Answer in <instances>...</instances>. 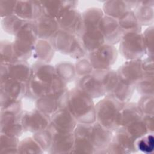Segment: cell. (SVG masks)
Returning a JSON list of instances; mask_svg holds the SVG:
<instances>
[{
	"label": "cell",
	"instance_id": "obj_1",
	"mask_svg": "<svg viewBox=\"0 0 154 154\" xmlns=\"http://www.w3.org/2000/svg\"><path fill=\"white\" fill-rule=\"evenodd\" d=\"M66 108L78 123L92 124L96 121L93 99L76 87L69 90Z\"/></svg>",
	"mask_w": 154,
	"mask_h": 154
},
{
	"label": "cell",
	"instance_id": "obj_2",
	"mask_svg": "<svg viewBox=\"0 0 154 154\" xmlns=\"http://www.w3.org/2000/svg\"><path fill=\"white\" fill-rule=\"evenodd\" d=\"M38 40L34 21H26L14 36L13 42L16 61H27L32 56L34 48Z\"/></svg>",
	"mask_w": 154,
	"mask_h": 154
},
{
	"label": "cell",
	"instance_id": "obj_3",
	"mask_svg": "<svg viewBox=\"0 0 154 154\" xmlns=\"http://www.w3.org/2000/svg\"><path fill=\"white\" fill-rule=\"evenodd\" d=\"M124 104L109 94L105 95L95 104L96 122L114 131L120 128L119 116Z\"/></svg>",
	"mask_w": 154,
	"mask_h": 154
},
{
	"label": "cell",
	"instance_id": "obj_4",
	"mask_svg": "<svg viewBox=\"0 0 154 154\" xmlns=\"http://www.w3.org/2000/svg\"><path fill=\"white\" fill-rule=\"evenodd\" d=\"M55 51L79 60L87 56L79 38L75 35L59 29L49 40Z\"/></svg>",
	"mask_w": 154,
	"mask_h": 154
},
{
	"label": "cell",
	"instance_id": "obj_5",
	"mask_svg": "<svg viewBox=\"0 0 154 154\" xmlns=\"http://www.w3.org/2000/svg\"><path fill=\"white\" fill-rule=\"evenodd\" d=\"M118 52L127 60L141 59L146 55L142 33H128L123 35Z\"/></svg>",
	"mask_w": 154,
	"mask_h": 154
},
{
	"label": "cell",
	"instance_id": "obj_6",
	"mask_svg": "<svg viewBox=\"0 0 154 154\" xmlns=\"http://www.w3.org/2000/svg\"><path fill=\"white\" fill-rule=\"evenodd\" d=\"M135 140L125 130L124 127H120L114 132L112 139L109 144L99 153L127 154L137 152Z\"/></svg>",
	"mask_w": 154,
	"mask_h": 154
},
{
	"label": "cell",
	"instance_id": "obj_7",
	"mask_svg": "<svg viewBox=\"0 0 154 154\" xmlns=\"http://www.w3.org/2000/svg\"><path fill=\"white\" fill-rule=\"evenodd\" d=\"M118 56V50L115 45L105 43L94 51L87 55L94 70L111 69Z\"/></svg>",
	"mask_w": 154,
	"mask_h": 154
},
{
	"label": "cell",
	"instance_id": "obj_8",
	"mask_svg": "<svg viewBox=\"0 0 154 154\" xmlns=\"http://www.w3.org/2000/svg\"><path fill=\"white\" fill-rule=\"evenodd\" d=\"M69 90L49 93L35 100V108L39 111L51 116L60 109L66 108Z\"/></svg>",
	"mask_w": 154,
	"mask_h": 154
},
{
	"label": "cell",
	"instance_id": "obj_9",
	"mask_svg": "<svg viewBox=\"0 0 154 154\" xmlns=\"http://www.w3.org/2000/svg\"><path fill=\"white\" fill-rule=\"evenodd\" d=\"M32 75V66L27 61H17L10 64L1 63V81L11 78L26 83Z\"/></svg>",
	"mask_w": 154,
	"mask_h": 154
},
{
	"label": "cell",
	"instance_id": "obj_10",
	"mask_svg": "<svg viewBox=\"0 0 154 154\" xmlns=\"http://www.w3.org/2000/svg\"><path fill=\"white\" fill-rule=\"evenodd\" d=\"M21 120L24 131L34 134L49 127L51 116L35 108L30 111H23Z\"/></svg>",
	"mask_w": 154,
	"mask_h": 154
},
{
	"label": "cell",
	"instance_id": "obj_11",
	"mask_svg": "<svg viewBox=\"0 0 154 154\" xmlns=\"http://www.w3.org/2000/svg\"><path fill=\"white\" fill-rule=\"evenodd\" d=\"M60 29L77 35L82 29V14L76 8L64 10L57 18Z\"/></svg>",
	"mask_w": 154,
	"mask_h": 154
},
{
	"label": "cell",
	"instance_id": "obj_12",
	"mask_svg": "<svg viewBox=\"0 0 154 154\" xmlns=\"http://www.w3.org/2000/svg\"><path fill=\"white\" fill-rule=\"evenodd\" d=\"M116 71L120 80L134 86L144 75L141 59L127 60Z\"/></svg>",
	"mask_w": 154,
	"mask_h": 154
},
{
	"label": "cell",
	"instance_id": "obj_13",
	"mask_svg": "<svg viewBox=\"0 0 154 154\" xmlns=\"http://www.w3.org/2000/svg\"><path fill=\"white\" fill-rule=\"evenodd\" d=\"M48 128L52 133V140L51 146L48 153L54 154L71 153L75 141L73 132L57 131L50 126Z\"/></svg>",
	"mask_w": 154,
	"mask_h": 154
},
{
	"label": "cell",
	"instance_id": "obj_14",
	"mask_svg": "<svg viewBox=\"0 0 154 154\" xmlns=\"http://www.w3.org/2000/svg\"><path fill=\"white\" fill-rule=\"evenodd\" d=\"M98 28L105 38V43L112 45L119 43L123 33L117 19L104 14L99 23Z\"/></svg>",
	"mask_w": 154,
	"mask_h": 154
},
{
	"label": "cell",
	"instance_id": "obj_15",
	"mask_svg": "<svg viewBox=\"0 0 154 154\" xmlns=\"http://www.w3.org/2000/svg\"><path fill=\"white\" fill-rule=\"evenodd\" d=\"M22 114L1 111V133L19 138L25 132L21 120Z\"/></svg>",
	"mask_w": 154,
	"mask_h": 154
},
{
	"label": "cell",
	"instance_id": "obj_16",
	"mask_svg": "<svg viewBox=\"0 0 154 154\" xmlns=\"http://www.w3.org/2000/svg\"><path fill=\"white\" fill-rule=\"evenodd\" d=\"M78 122L67 108L59 109L51 116L49 125L57 131L73 132Z\"/></svg>",
	"mask_w": 154,
	"mask_h": 154
},
{
	"label": "cell",
	"instance_id": "obj_17",
	"mask_svg": "<svg viewBox=\"0 0 154 154\" xmlns=\"http://www.w3.org/2000/svg\"><path fill=\"white\" fill-rule=\"evenodd\" d=\"M114 131L106 128L97 122L91 124L90 140L95 149V153H99L111 143Z\"/></svg>",
	"mask_w": 154,
	"mask_h": 154
},
{
	"label": "cell",
	"instance_id": "obj_18",
	"mask_svg": "<svg viewBox=\"0 0 154 154\" xmlns=\"http://www.w3.org/2000/svg\"><path fill=\"white\" fill-rule=\"evenodd\" d=\"M16 15L26 21H34L42 16L40 1H17Z\"/></svg>",
	"mask_w": 154,
	"mask_h": 154
},
{
	"label": "cell",
	"instance_id": "obj_19",
	"mask_svg": "<svg viewBox=\"0 0 154 154\" xmlns=\"http://www.w3.org/2000/svg\"><path fill=\"white\" fill-rule=\"evenodd\" d=\"M76 36L87 54L94 51L105 43V38L98 28L81 30Z\"/></svg>",
	"mask_w": 154,
	"mask_h": 154
},
{
	"label": "cell",
	"instance_id": "obj_20",
	"mask_svg": "<svg viewBox=\"0 0 154 154\" xmlns=\"http://www.w3.org/2000/svg\"><path fill=\"white\" fill-rule=\"evenodd\" d=\"M75 87L88 94L92 99L99 98L106 95L101 83L92 73L78 78Z\"/></svg>",
	"mask_w": 154,
	"mask_h": 154
},
{
	"label": "cell",
	"instance_id": "obj_21",
	"mask_svg": "<svg viewBox=\"0 0 154 154\" xmlns=\"http://www.w3.org/2000/svg\"><path fill=\"white\" fill-rule=\"evenodd\" d=\"M32 76L46 84L48 88V93L51 85L58 78L55 66L50 63L35 62L32 66Z\"/></svg>",
	"mask_w": 154,
	"mask_h": 154
},
{
	"label": "cell",
	"instance_id": "obj_22",
	"mask_svg": "<svg viewBox=\"0 0 154 154\" xmlns=\"http://www.w3.org/2000/svg\"><path fill=\"white\" fill-rule=\"evenodd\" d=\"M42 7V15L55 19L66 9L76 8L78 2L75 1H40Z\"/></svg>",
	"mask_w": 154,
	"mask_h": 154
},
{
	"label": "cell",
	"instance_id": "obj_23",
	"mask_svg": "<svg viewBox=\"0 0 154 154\" xmlns=\"http://www.w3.org/2000/svg\"><path fill=\"white\" fill-rule=\"evenodd\" d=\"M34 22L38 39L49 41L60 29L56 19L43 15Z\"/></svg>",
	"mask_w": 154,
	"mask_h": 154
},
{
	"label": "cell",
	"instance_id": "obj_24",
	"mask_svg": "<svg viewBox=\"0 0 154 154\" xmlns=\"http://www.w3.org/2000/svg\"><path fill=\"white\" fill-rule=\"evenodd\" d=\"M1 93L15 100H21L26 93V83L7 78L1 81Z\"/></svg>",
	"mask_w": 154,
	"mask_h": 154
},
{
	"label": "cell",
	"instance_id": "obj_25",
	"mask_svg": "<svg viewBox=\"0 0 154 154\" xmlns=\"http://www.w3.org/2000/svg\"><path fill=\"white\" fill-rule=\"evenodd\" d=\"M153 1H139L137 6L132 10L141 26L153 25Z\"/></svg>",
	"mask_w": 154,
	"mask_h": 154
},
{
	"label": "cell",
	"instance_id": "obj_26",
	"mask_svg": "<svg viewBox=\"0 0 154 154\" xmlns=\"http://www.w3.org/2000/svg\"><path fill=\"white\" fill-rule=\"evenodd\" d=\"M92 74L101 83L106 93V95L110 94L112 91L119 81L117 71L111 69L94 70Z\"/></svg>",
	"mask_w": 154,
	"mask_h": 154
},
{
	"label": "cell",
	"instance_id": "obj_27",
	"mask_svg": "<svg viewBox=\"0 0 154 154\" xmlns=\"http://www.w3.org/2000/svg\"><path fill=\"white\" fill-rule=\"evenodd\" d=\"M55 52L49 40L38 39L34 48L32 57L36 61L50 63L54 58Z\"/></svg>",
	"mask_w": 154,
	"mask_h": 154
},
{
	"label": "cell",
	"instance_id": "obj_28",
	"mask_svg": "<svg viewBox=\"0 0 154 154\" xmlns=\"http://www.w3.org/2000/svg\"><path fill=\"white\" fill-rule=\"evenodd\" d=\"M137 103L129 102L124 104L119 116L120 127H125L130 123L141 119L143 117Z\"/></svg>",
	"mask_w": 154,
	"mask_h": 154
},
{
	"label": "cell",
	"instance_id": "obj_29",
	"mask_svg": "<svg viewBox=\"0 0 154 154\" xmlns=\"http://www.w3.org/2000/svg\"><path fill=\"white\" fill-rule=\"evenodd\" d=\"M82 29L87 30L97 28L99 23L104 16L102 9L99 7H90L82 13Z\"/></svg>",
	"mask_w": 154,
	"mask_h": 154
},
{
	"label": "cell",
	"instance_id": "obj_30",
	"mask_svg": "<svg viewBox=\"0 0 154 154\" xmlns=\"http://www.w3.org/2000/svg\"><path fill=\"white\" fill-rule=\"evenodd\" d=\"M102 9L105 15L116 19H119L131 10L126 1L119 0L105 1Z\"/></svg>",
	"mask_w": 154,
	"mask_h": 154
},
{
	"label": "cell",
	"instance_id": "obj_31",
	"mask_svg": "<svg viewBox=\"0 0 154 154\" xmlns=\"http://www.w3.org/2000/svg\"><path fill=\"white\" fill-rule=\"evenodd\" d=\"M117 20L123 35L128 33H141L142 26L132 10L127 12Z\"/></svg>",
	"mask_w": 154,
	"mask_h": 154
},
{
	"label": "cell",
	"instance_id": "obj_32",
	"mask_svg": "<svg viewBox=\"0 0 154 154\" xmlns=\"http://www.w3.org/2000/svg\"><path fill=\"white\" fill-rule=\"evenodd\" d=\"M135 90V86L128 84L119 79L116 86L109 94L120 102L126 103L130 102Z\"/></svg>",
	"mask_w": 154,
	"mask_h": 154
},
{
	"label": "cell",
	"instance_id": "obj_33",
	"mask_svg": "<svg viewBox=\"0 0 154 154\" xmlns=\"http://www.w3.org/2000/svg\"><path fill=\"white\" fill-rule=\"evenodd\" d=\"M26 96L28 98L37 100L40 97L48 94V88L46 84L32 76L31 79L26 83Z\"/></svg>",
	"mask_w": 154,
	"mask_h": 154
},
{
	"label": "cell",
	"instance_id": "obj_34",
	"mask_svg": "<svg viewBox=\"0 0 154 154\" xmlns=\"http://www.w3.org/2000/svg\"><path fill=\"white\" fill-rule=\"evenodd\" d=\"M26 22V20L14 14L1 18V23L3 30L5 32L15 36Z\"/></svg>",
	"mask_w": 154,
	"mask_h": 154
},
{
	"label": "cell",
	"instance_id": "obj_35",
	"mask_svg": "<svg viewBox=\"0 0 154 154\" xmlns=\"http://www.w3.org/2000/svg\"><path fill=\"white\" fill-rule=\"evenodd\" d=\"M54 66L58 76L66 84L72 81L76 76L75 64L70 61H60Z\"/></svg>",
	"mask_w": 154,
	"mask_h": 154
},
{
	"label": "cell",
	"instance_id": "obj_36",
	"mask_svg": "<svg viewBox=\"0 0 154 154\" xmlns=\"http://www.w3.org/2000/svg\"><path fill=\"white\" fill-rule=\"evenodd\" d=\"M0 96L1 111L10 112L17 114L23 113L24 111L22 109L21 100L12 99L2 93H1Z\"/></svg>",
	"mask_w": 154,
	"mask_h": 154
},
{
	"label": "cell",
	"instance_id": "obj_37",
	"mask_svg": "<svg viewBox=\"0 0 154 154\" xmlns=\"http://www.w3.org/2000/svg\"><path fill=\"white\" fill-rule=\"evenodd\" d=\"M0 153H18L19 138L1 133Z\"/></svg>",
	"mask_w": 154,
	"mask_h": 154
},
{
	"label": "cell",
	"instance_id": "obj_38",
	"mask_svg": "<svg viewBox=\"0 0 154 154\" xmlns=\"http://www.w3.org/2000/svg\"><path fill=\"white\" fill-rule=\"evenodd\" d=\"M18 153H43L45 152L32 137H26L20 140Z\"/></svg>",
	"mask_w": 154,
	"mask_h": 154
},
{
	"label": "cell",
	"instance_id": "obj_39",
	"mask_svg": "<svg viewBox=\"0 0 154 154\" xmlns=\"http://www.w3.org/2000/svg\"><path fill=\"white\" fill-rule=\"evenodd\" d=\"M135 90L141 96H153V74H145L135 85Z\"/></svg>",
	"mask_w": 154,
	"mask_h": 154
},
{
	"label": "cell",
	"instance_id": "obj_40",
	"mask_svg": "<svg viewBox=\"0 0 154 154\" xmlns=\"http://www.w3.org/2000/svg\"><path fill=\"white\" fill-rule=\"evenodd\" d=\"M135 148L137 152L144 153H152L154 149L153 133L148 132L135 140Z\"/></svg>",
	"mask_w": 154,
	"mask_h": 154
},
{
	"label": "cell",
	"instance_id": "obj_41",
	"mask_svg": "<svg viewBox=\"0 0 154 154\" xmlns=\"http://www.w3.org/2000/svg\"><path fill=\"white\" fill-rule=\"evenodd\" d=\"M1 63L10 64L16 61L13 42L7 40L1 41L0 45Z\"/></svg>",
	"mask_w": 154,
	"mask_h": 154
},
{
	"label": "cell",
	"instance_id": "obj_42",
	"mask_svg": "<svg viewBox=\"0 0 154 154\" xmlns=\"http://www.w3.org/2000/svg\"><path fill=\"white\" fill-rule=\"evenodd\" d=\"M95 153L96 149L90 140L85 138L75 137L74 145L71 153Z\"/></svg>",
	"mask_w": 154,
	"mask_h": 154
},
{
	"label": "cell",
	"instance_id": "obj_43",
	"mask_svg": "<svg viewBox=\"0 0 154 154\" xmlns=\"http://www.w3.org/2000/svg\"><path fill=\"white\" fill-rule=\"evenodd\" d=\"M124 128L127 132L135 140L149 132L142 118L130 123Z\"/></svg>",
	"mask_w": 154,
	"mask_h": 154
},
{
	"label": "cell",
	"instance_id": "obj_44",
	"mask_svg": "<svg viewBox=\"0 0 154 154\" xmlns=\"http://www.w3.org/2000/svg\"><path fill=\"white\" fill-rule=\"evenodd\" d=\"M32 137L38 143L45 152H48L52 140V133L48 128L45 130L34 133Z\"/></svg>",
	"mask_w": 154,
	"mask_h": 154
},
{
	"label": "cell",
	"instance_id": "obj_45",
	"mask_svg": "<svg viewBox=\"0 0 154 154\" xmlns=\"http://www.w3.org/2000/svg\"><path fill=\"white\" fill-rule=\"evenodd\" d=\"M76 75L78 78L91 75L94 69L87 57L77 60L75 64Z\"/></svg>",
	"mask_w": 154,
	"mask_h": 154
},
{
	"label": "cell",
	"instance_id": "obj_46",
	"mask_svg": "<svg viewBox=\"0 0 154 154\" xmlns=\"http://www.w3.org/2000/svg\"><path fill=\"white\" fill-rule=\"evenodd\" d=\"M137 103L143 115H153V96H141Z\"/></svg>",
	"mask_w": 154,
	"mask_h": 154
},
{
	"label": "cell",
	"instance_id": "obj_47",
	"mask_svg": "<svg viewBox=\"0 0 154 154\" xmlns=\"http://www.w3.org/2000/svg\"><path fill=\"white\" fill-rule=\"evenodd\" d=\"M143 40L146 50V55L148 57H153V25L148 26L142 33Z\"/></svg>",
	"mask_w": 154,
	"mask_h": 154
},
{
	"label": "cell",
	"instance_id": "obj_48",
	"mask_svg": "<svg viewBox=\"0 0 154 154\" xmlns=\"http://www.w3.org/2000/svg\"><path fill=\"white\" fill-rule=\"evenodd\" d=\"M17 1H0L1 17L14 15L16 13V8Z\"/></svg>",
	"mask_w": 154,
	"mask_h": 154
},
{
	"label": "cell",
	"instance_id": "obj_49",
	"mask_svg": "<svg viewBox=\"0 0 154 154\" xmlns=\"http://www.w3.org/2000/svg\"><path fill=\"white\" fill-rule=\"evenodd\" d=\"M141 66L145 74H153V57L147 56L145 58H141Z\"/></svg>",
	"mask_w": 154,
	"mask_h": 154
},
{
	"label": "cell",
	"instance_id": "obj_50",
	"mask_svg": "<svg viewBox=\"0 0 154 154\" xmlns=\"http://www.w3.org/2000/svg\"><path fill=\"white\" fill-rule=\"evenodd\" d=\"M142 120L144 122L148 132L153 133V115H143Z\"/></svg>",
	"mask_w": 154,
	"mask_h": 154
}]
</instances>
